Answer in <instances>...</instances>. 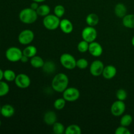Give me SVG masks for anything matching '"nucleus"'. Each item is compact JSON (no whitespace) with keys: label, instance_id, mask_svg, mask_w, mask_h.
Returning <instances> with one entry per match:
<instances>
[{"label":"nucleus","instance_id":"1","mask_svg":"<svg viewBox=\"0 0 134 134\" xmlns=\"http://www.w3.org/2000/svg\"><path fill=\"white\" fill-rule=\"evenodd\" d=\"M69 78L65 73H60L54 77L52 79V89L55 92L58 93H63V92L68 87Z\"/></svg>","mask_w":134,"mask_h":134},{"label":"nucleus","instance_id":"2","mask_svg":"<svg viewBox=\"0 0 134 134\" xmlns=\"http://www.w3.org/2000/svg\"><path fill=\"white\" fill-rule=\"evenodd\" d=\"M18 17L22 23L25 24H31L37 20L38 14L36 10L27 7L23 9L20 12Z\"/></svg>","mask_w":134,"mask_h":134},{"label":"nucleus","instance_id":"3","mask_svg":"<svg viewBox=\"0 0 134 134\" xmlns=\"http://www.w3.org/2000/svg\"><path fill=\"white\" fill-rule=\"evenodd\" d=\"M60 19L57 16L49 14L44 17L43 20V24L44 27L50 31L56 30L60 26Z\"/></svg>","mask_w":134,"mask_h":134},{"label":"nucleus","instance_id":"4","mask_svg":"<svg viewBox=\"0 0 134 134\" xmlns=\"http://www.w3.org/2000/svg\"><path fill=\"white\" fill-rule=\"evenodd\" d=\"M23 55L22 50L16 47H10L5 51V57L10 62H18Z\"/></svg>","mask_w":134,"mask_h":134},{"label":"nucleus","instance_id":"5","mask_svg":"<svg viewBox=\"0 0 134 134\" xmlns=\"http://www.w3.org/2000/svg\"><path fill=\"white\" fill-rule=\"evenodd\" d=\"M60 62L64 68L69 70L75 69L76 68L77 60L74 56L69 53H64L60 56Z\"/></svg>","mask_w":134,"mask_h":134},{"label":"nucleus","instance_id":"6","mask_svg":"<svg viewBox=\"0 0 134 134\" xmlns=\"http://www.w3.org/2000/svg\"><path fill=\"white\" fill-rule=\"evenodd\" d=\"M35 35L34 31L31 30L26 29L21 31L18 36V41L19 43L23 45H28L34 41Z\"/></svg>","mask_w":134,"mask_h":134},{"label":"nucleus","instance_id":"7","mask_svg":"<svg viewBox=\"0 0 134 134\" xmlns=\"http://www.w3.org/2000/svg\"><path fill=\"white\" fill-rule=\"evenodd\" d=\"M81 36L83 40L90 43L95 41L98 36V32L94 26H88L82 30Z\"/></svg>","mask_w":134,"mask_h":134},{"label":"nucleus","instance_id":"8","mask_svg":"<svg viewBox=\"0 0 134 134\" xmlns=\"http://www.w3.org/2000/svg\"><path fill=\"white\" fill-rule=\"evenodd\" d=\"M80 92L75 87H68L63 92V98L68 102H75L79 98Z\"/></svg>","mask_w":134,"mask_h":134},{"label":"nucleus","instance_id":"9","mask_svg":"<svg viewBox=\"0 0 134 134\" xmlns=\"http://www.w3.org/2000/svg\"><path fill=\"white\" fill-rule=\"evenodd\" d=\"M14 83L19 88L26 89L31 85V79L25 73H20L16 77Z\"/></svg>","mask_w":134,"mask_h":134},{"label":"nucleus","instance_id":"10","mask_svg":"<svg viewBox=\"0 0 134 134\" xmlns=\"http://www.w3.org/2000/svg\"><path fill=\"white\" fill-rule=\"evenodd\" d=\"M126 111V104L124 101L117 99L114 102L111 107V113L113 116H120L124 115Z\"/></svg>","mask_w":134,"mask_h":134},{"label":"nucleus","instance_id":"11","mask_svg":"<svg viewBox=\"0 0 134 134\" xmlns=\"http://www.w3.org/2000/svg\"><path fill=\"white\" fill-rule=\"evenodd\" d=\"M104 67V64L102 61L98 60H94L90 65V73L94 77H99L102 75Z\"/></svg>","mask_w":134,"mask_h":134},{"label":"nucleus","instance_id":"12","mask_svg":"<svg viewBox=\"0 0 134 134\" xmlns=\"http://www.w3.org/2000/svg\"><path fill=\"white\" fill-rule=\"evenodd\" d=\"M88 52L94 57H99L103 54V47L96 41L89 43Z\"/></svg>","mask_w":134,"mask_h":134},{"label":"nucleus","instance_id":"13","mask_svg":"<svg viewBox=\"0 0 134 134\" xmlns=\"http://www.w3.org/2000/svg\"><path fill=\"white\" fill-rule=\"evenodd\" d=\"M117 70L116 68L113 65H107L104 67L102 76L104 77L105 79H112L116 76Z\"/></svg>","mask_w":134,"mask_h":134},{"label":"nucleus","instance_id":"14","mask_svg":"<svg viewBox=\"0 0 134 134\" xmlns=\"http://www.w3.org/2000/svg\"><path fill=\"white\" fill-rule=\"evenodd\" d=\"M61 31L65 34H69L73 31V25L72 22L69 20L67 18H64L60 20V26Z\"/></svg>","mask_w":134,"mask_h":134},{"label":"nucleus","instance_id":"15","mask_svg":"<svg viewBox=\"0 0 134 134\" xmlns=\"http://www.w3.org/2000/svg\"><path fill=\"white\" fill-rule=\"evenodd\" d=\"M44 122L48 126H52L57 122V115L53 111H48L44 114L43 116Z\"/></svg>","mask_w":134,"mask_h":134},{"label":"nucleus","instance_id":"16","mask_svg":"<svg viewBox=\"0 0 134 134\" xmlns=\"http://www.w3.org/2000/svg\"><path fill=\"white\" fill-rule=\"evenodd\" d=\"M14 107L10 104L3 105L1 108V115L5 118H10L14 115Z\"/></svg>","mask_w":134,"mask_h":134},{"label":"nucleus","instance_id":"17","mask_svg":"<svg viewBox=\"0 0 134 134\" xmlns=\"http://www.w3.org/2000/svg\"><path fill=\"white\" fill-rule=\"evenodd\" d=\"M114 11L116 16L122 18L124 16L127 14V7L122 3H119L115 5Z\"/></svg>","mask_w":134,"mask_h":134},{"label":"nucleus","instance_id":"18","mask_svg":"<svg viewBox=\"0 0 134 134\" xmlns=\"http://www.w3.org/2000/svg\"><path fill=\"white\" fill-rule=\"evenodd\" d=\"M122 22L126 28L134 29V14H127L123 17Z\"/></svg>","mask_w":134,"mask_h":134},{"label":"nucleus","instance_id":"19","mask_svg":"<svg viewBox=\"0 0 134 134\" xmlns=\"http://www.w3.org/2000/svg\"><path fill=\"white\" fill-rule=\"evenodd\" d=\"M44 63V61L43 60V59L40 56H37V55L30 58V64L33 68H36V69L43 68Z\"/></svg>","mask_w":134,"mask_h":134},{"label":"nucleus","instance_id":"20","mask_svg":"<svg viewBox=\"0 0 134 134\" xmlns=\"http://www.w3.org/2000/svg\"><path fill=\"white\" fill-rule=\"evenodd\" d=\"M42 69H43V71L47 74H52V73H54L56 68L54 62L51 61V60H48V61L44 62Z\"/></svg>","mask_w":134,"mask_h":134},{"label":"nucleus","instance_id":"21","mask_svg":"<svg viewBox=\"0 0 134 134\" xmlns=\"http://www.w3.org/2000/svg\"><path fill=\"white\" fill-rule=\"evenodd\" d=\"M99 21V16L98 14L95 13H90L88 14L86 18V22L88 24V26H96L98 24Z\"/></svg>","mask_w":134,"mask_h":134},{"label":"nucleus","instance_id":"22","mask_svg":"<svg viewBox=\"0 0 134 134\" xmlns=\"http://www.w3.org/2000/svg\"><path fill=\"white\" fill-rule=\"evenodd\" d=\"M22 52H23L24 55L31 58L34 57V56L37 55V48L35 46L29 45L28 44L27 47H26L24 48V50L22 51Z\"/></svg>","mask_w":134,"mask_h":134},{"label":"nucleus","instance_id":"23","mask_svg":"<svg viewBox=\"0 0 134 134\" xmlns=\"http://www.w3.org/2000/svg\"><path fill=\"white\" fill-rule=\"evenodd\" d=\"M36 11L38 16L44 17L50 14V13H51V7L48 5L43 4V5H39Z\"/></svg>","mask_w":134,"mask_h":134},{"label":"nucleus","instance_id":"24","mask_svg":"<svg viewBox=\"0 0 134 134\" xmlns=\"http://www.w3.org/2000/svg\"><path fill=\"white\" fill-rule=\"evenodd\" d=\"M81 128L77 124H71L68 126L65 130V134H81Z\"/></svg>","mask_w":134,"mask_h":134},{"label":"nucleus","instance_id":"25","mask_svg":"<svg viewBox=\"0 0 134 134\" xmlns=\"http://www.w3.org/2000/svg\"><path fill=\"white\" fill-rule=\"evenodd\" d=\"M133 122V117L132 115L129 114H125L122 115V117L120 120V124L125 127H128L132 124Z\"/></svg>","mask_w":134,"mask_h":134},{"label":"nucleus","instance_id":"26","mask_svg":"<svg viewBox=\"0 0 134 134\" xmlns=\"http://www.w3.org/2000/svg\"><path fill=\"white\" fill-rule=\"evenodd\" d=\"M16 75L12 69H6L3 71V79L7 82H13L15 80Z\"/></svg>","mask_w":134,"mask_h":134},{"label":"nucleus","instance_id":"27","mask_svg":"<svg viewBox=\"0 0 134 134\" xmlns=\"http://www.w3.org/2000/svg\"><path fill=\"white\" fill-rule=\"evenodd\" d=\"M10 91V87L8 83L2 80L0 81V97L5 96L9 94Z\"/></svg>","mask_w":134,"mask_h":134},{"label":"nucleus","instance_id":"28","mask_svg":"<svg viewBox=\"0 0 134 134\" xmlns=\"http://www.w3.org/2000/svg\"><path fill=\"white\" fill-rule=\"evenodd\" d=\"M65 128L64 126L59 122H56L52 125V131L55 134H62L65 133Z\"/></svg>","mask_w":134,"mask_h":134},{"label":"nucleus","instance_id":"29","mask_svg":"<svg viewBox=\"0 0 134 134\" xmlns=\"http://www.w3.org/2000/svg\"><path fill=\"white\" fill-rule=\"evenodd\" d=\"M66 104V100L64 98H58L54 102V107L56 110H62Z\"/></svg>","mask_w":134,"mask_h":134},{"label":"nucleus","instance_id":"30","mask_svg":"<svg viewBox=\"0 0 134 134\" xmlns=\"http://www.w3.org/2000/svg\"><path fill=\"white\" fill-rule=\"evenodd\" d=\"M88 48H89V43L88 42L86 41L83 40L80 41L78 43V45H77V49L81 53H85V52H88Z\"/></svg>","mask_w":134,"mask_h":134},{"label":"nucleus","instance_id":"31","mask_svg":"<svg viewBox=\"0 0 134 134\" xmlns=\"http://www.w3.org/2000/svg\"><path fill=\"white\" fill-rule=\"evenodd\" d=\"M65 8L62 5H57L54 8V14L58 18H62L65 14Z\"/></svg>","mask_w":134,"mask_h":134},{"label":"nucleus","instance_id":"32","mask_svg":"<svg viewBox=\"0 0 134 134\" xmlns=\"http://www.w3.org/2000/svg\"><path fill=\"white\" fill-rule=\"evenodd\" d=\"M127 96H128V94L127 92L124 89L120 88L116 91V97L117 99L120 101H124L126 99Z\"/></svg>","mask_w":134,"mask_h":134},{"label":"nucleus","instance_id":"33","mask_svg":"<svg viewBox=\"0 0 134 134\" xmlns=\"http://www.w3.org/2000/svg\"><path fill=\"white\" fill-rule=\"evenodd\" d=\"M76 66L80 69H86L88 66V62L85 58H80L77 60Z\"/></svg>","mask_w":134,"mask_h":134},{"label":"nucleus","instance_id":"34","mask_svg":"<svg viewBox=\"0 0 134 134\" xmlns=\"http://www.w3.org/2000/svg\"><path fill=\"white\" fill-rule=\"evenodd\" d=\"M115 133L116 134H131V132L128 129V127H125L120 125V126L116 128Z\"/></svg>","mask_w":134,"mask_h":134},{"label":"nucleus","instance_id":"35","mask_svg":"<svg viewBox=\"0 0 134 134\" xmlns=\"http://www.w3.org/2000/svg\"><path fill=\"white\" fill-rule=\"evenodd\" d=\"M39 3L37 2H35V1H33L32 3H31V5H30V8H31L32 9H34V10H36L37 9H38V7H39Z\"/></svg>","mask_w":134,"mask_h":134},{"label":"nucleus","instance_id":"36","mask_svg":"<svg viewBox=\"0 0 134 134\" xmlns=\"http://www.w3.org/2000/svg\"><path fill=\"white\" fill-rule=\"evenodd\" d=\"M29 59H30V58H28L27 56H25V55L23 54L20 59V62L22 63H27V62L29 61Z\"/></svg>","mask_w":134,"mask_h":134},{"label":"nucleus","instance_id":"37","mask_svg":"<svg viewBox=\"0 0 134 134\" xmlns=\"http://www.w3.org/2000/svg\"><path fill=\"white\" fill-rule=\"evenodd\" d=\"M3 79V71L0 68V81Z\"/></svg>","mask_w":134,"mask_h":134},{"label":"nucleus","instance_id":"38","mask_svg":"<svg viewBox=\"0 0 134 134\" xmlns=\"http://www.w3.org/2000/svg\"><path fill=\"white\" fill-rule=\"evenodd\" d=\"M33 1H35V2H37L38 3H43L44 2V1H46V0H32Z\"/></svg>","mask_w":134,"mask_h":134},{"label":"nucleus","instance_id":"39","mask_svg":"<svg viewBox=\"0 0 134 134\" xmlns=\"http://www.w3.org/2000/svg\"><path fill=\"white\" fill-rule=\"evenodd\" d=\"M132 44L134 47V36L132 37Z\"/></svg>","mask_w":134,"mask_h":134},{"label":"nucleus","instance_id":"40","mask_svg":"<svg viewBox=\"0 0 134 134\" xmlns=\"http://www.w3.org/2000/svg\"><path fill=\"white\" fill-rule=\"evenodd\" d=\"M1 120H0V127H1Z\"/></svg>","mask_w":134,"mask_h":134},{"label":"nucleus","instance_id":"41","mask_svg":"<svg viewBox=\"0 0 134 134\" xmlns=\"http://www.w3.org/2000/svg\"><path fill=\"white\" fill-rule=\"evenodd\" d=\"M1 106L0 105V115H1Z\"/></svg>","mask_w":134,"mask_h":134}]
</instances>
